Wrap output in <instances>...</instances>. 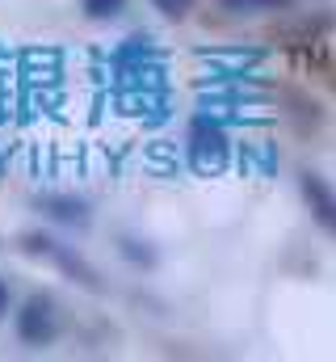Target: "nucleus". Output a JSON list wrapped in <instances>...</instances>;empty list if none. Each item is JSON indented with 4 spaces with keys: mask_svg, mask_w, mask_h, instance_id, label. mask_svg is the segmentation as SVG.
<instances>
[{
    "mask_svg": "<svg viewBox=\"0 0 336 362\" xmlns=\"http://www.w3.org/2000/svg\"><path fill=\"white\" fill-rule=\"evenodd\" d=\"M299 189H303V202H307L311 219H316L328 236H336V189L320 177V173H303V177H299Z\"/></svg>",
    "mask_w": 336,
    "mask_h": 362,
    "instance_id": "f257e3e1",
    "label": "nucleus"
},
{
    "mask_svg": "<svg viewBox=\"0 0 336 362\" xmlns=\"http://www.w3.org/2000/svg\"><path fill=\"white\" fill-rule=\"evenodd\" d=\"M17 337L25 346H47L55 337V308H51V299H30L17 312Z\"/></svg>",
    "mask_w": 336,
    "mask_h": 362,
    "instance_id": "f03ea898",
    "label": "nucleus"
},
{
    "mask_svg": "<svg viewBox=\"0 0 336 362\" xmlns=\"http://www.w3.org/2000/svg\"><path fill=\"white\" fill-rule=\"evenodd\" d=\"M25 245H30L34 253H47L51 262H59V266H64L68 274H76V282H88V286H97V274H92V270H84V266L76 262V257H72V253H64V249H55L51 240H42V236H30Z\"/></svg>",
    "mask_w": 336,
    "mask_h": 362,
    "instance_id": "7ed1b4c3",
    "label": "nucleus"
},
{
    "mask_svg": "<svg viewBox=\"0 0 336 362\" xmlns=\"http://www.w3.org/2000/svg\"><path fill=\"white\" fill-rule=\"evenodd\" d=\"M80 4H84V17H92V21H109L114 13H122L126 0H80Z\"/></svg>",
    "mask_w": 336,
    "mask_h": 362,
    "instance_id": "20e7f679",
    "label": "nucleus"
},
{
    "mask_svg": "<svg viewBox=\"0 0 336 362\" xmlns=\"http://www.w3.org/2000/svg\"><path fill=\"white\" fill-rule=\"evenodd\" d=\"M47 206H51V215H59V219H68V223H84V219H88L80 202H68V198H59V202H47Z\"/></svg>",
    "mask_w": 336,
    "mask_h": 362,
    "instance_id": "39448f33",
    "label": "nucleus"
},
{
    "mask_svg": "<svg viewBox=\"0 0 336 362\" xmlns=\"http://www.w3.org/2000/svg\"><path fill=\"white\" fill-rule=\"evenodd\" d=\"M219 4H227L232 13H260V8H282L286 0H219Z\"/></svg>",
    "mask_w": 336,
    "mask_h": 362,
    "instance_id": "423d86ee",
    "label": "nucleus"
},
{
    "mask_svg": "<svg viewBox=\"0 0 336 362\" xmlns=\"http://www.w3.org/2000/svg\"><path fill=\"white\" fill-rule=\"evenodd\" d=\"M164 17H172V21H181V17H189V8H193V0H152Z\"/></svg>",
    "mask_w": 336,
    "mask_h": 362,
    "instance_id": "0eeeda50",
    "label": "nucleus"
},
{
    "mask_svg": "<svg viewBox=\"0 0 336 362\" xmlns=\"http://www.w3.org/2000/svg\"><path fill=\"white\" fill-rule=\"evenodd\" d=\"M4 312H8V286L0 282V316H4Z\"/></svg>",
    "mask_w": 336,
    "mask_h": 362,
    "instance_id": "6e6552de",
    "label": "nucleus"
}]
</instances>
